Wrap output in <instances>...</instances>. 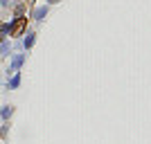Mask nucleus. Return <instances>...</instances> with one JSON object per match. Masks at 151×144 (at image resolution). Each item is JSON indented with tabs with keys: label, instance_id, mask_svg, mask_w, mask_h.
Returning a JSON list of instances; mask_svg holds the SVG:
<instances>
[{
	"label": "nucleus",
	"instance_id": "1",
	"mask_svg": "<svg viewBox=\"0 0 151 144\" xmlns=\"http://www.w3.org/2000/svg\"><path fill=\"white\" fill-rule=\"evenodd\" d=\"M25 27H27V18H23V16H20V18L12 25V36H20Z\"/></svg>",
	"mask_w": 151,
	"mask_h": 144
},
{
	"label": "nucleus",
	"instance_id": "2",
	"mask_svg": "<svg viewBox=\"0 0 151 144\" xmlns=\"http://www.w3.org/2000/svg\"><path fill=\"white\" fill-rule=\"evenodd\" d=\"M45 16V9H36V11H34V18H43Z\"/></svg>",
	"mask_w": 151,
	"mask_h": 144
},
{
	"label": "nucleus",
	"instance_id": "3",
	"mask_svg": "<svg viewBox=\"0 0 151 144\" xmlns=\"http://www.w3.org/2000/svg\"><path fill=\"white\" fill-rule=\"evenodd\" d=\"M20 63H23V57H16V59H14V68H18Z\"/></svg>",
	"mask_w": 151,
	"mask_h": 144
},
{
	"label": "nucleus",
	"instance_id": "4",
	"mask_svg": "<svg viewBox=\"0 0 151 144\" xmlns=\"http://www.w3.org/2000/svg\"><path fill=\"white\" fill-rule=\"evenodd\" d=\"M32 43H34V36H32V34H29V36H27V41H25V45H27V47H29Z\"/></svg>",
	"mask_w": 151,
	"mask_h": 144
},
{
	"label": "nucleus",
	"instance_id": "5",
	"mask_svg": "<svg viewBox=\"0 0 151 144\" xmlns=\"http://www.w3.org/2000/svg\"><path fill=\"white\" fill-rule=\"evenodd\" d=\"M50 2H59V0H50Z\"/></svg>",
	"mask_w": 151,
	"mask_h": 144
}]
</instances>
